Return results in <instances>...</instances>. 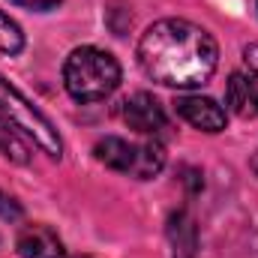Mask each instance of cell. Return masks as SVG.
<instances>
[{
  "mask_svg": "<svg viewBox=\"0 0 258 258\" xmlns=\"http://www.w3.org/2000/svg\"><path fill=\"white\" fill-rule=\"evenodd\" d=\"M225 102H228V108H231L237 117H243V120L258 117V84L249 75L234 72V75L228 78V84H225Z\"/></svg>",
  "mask_w": 258,
  "mask_h": 258,
  "instance_id": "ba28073f",
  "label": "cell"
},
{
  "mask_svg": "<svg viewBox=\"0 0 258 258\" xmlns=\"http://www.w3.org/2000/svg\"><path fill=\"white\" fill-rule=\"evenodd\" d=\"M0 219H9V222L21 219V207H18V201H15L12 195H6V192H0Z\"/></svg>",
  "mask_w": 258,
  "mask_h": 258,
  "instance_id": "7c38bea8",
  "label": "cell"
},
{
  "mask_svg": "<svg viewBox=\"0 0 258 258\" xmlns=\"http://www.w3.org/2000/svg\"><path fill=\"white\" fill-rule=\"evenodd\" d=\"M174 111L186 123L201 129V132H222L225 129V111H222V105H216L207 96H177Z\"/></svg>",
  "mask_w": 258,
  "mask_h": 258,
  "instance_id": "8992f818",
  "label": "cell"
},
{
  "mask_svg": "<svg viewBox=\"0 0 258 258\" xmlns=\"http://www.w3.org/2000/svg\"><path fill=\"white\" fill-rule=\"evenodd\" d=\"M12 3H18V6H24V9H36V12H45V9H54L60 0H12Z\"/></svg>",
  "mask_w": 258,
  "mask_h": 258,
  "instance_id": "4fadbf2b",
  "label": "cell"
},
{
  "mask_svg": "<svg viewBox=\"0 0 258 258\" xmlns=\"http://www.w3.org/2000/svg\"><path fill=\"white\" fill-rule=\"evenodd\" d=\"M138 63L147 78L165 87L192 90L210 81L219 63L216 39L186 18L150 24L138 42Z\"/></svg>",
  "mask_w": 258,
  "mask_h": 258,
  "instance_id": "6da1fadb",
  "label": "cell"
},
{
  "mask_svg": "<svg viewBox=\"0 0 258 258\" xmlns=\"http://www.w3.org/2000/svg\"><path fill=\"white\" fill-rule=\"evenodd\" d=\"M120 114L129 129H135L138 135H147V138H156L168 129V117H165L162 105L150 93H132L129 99H123Z\"/></svg>",
  "mask_w": 258,
  "mask_h": 258,
  "instance_id": "5b68a950",
  "label": "cell"
},
{
  "mask_svg": "<svg viewBox=\"0 0 258 258\" xmlns=\"http://www.w3.org/2000/svg\"><path fill=\"white\" fill-rule=\"evenodd\" d=\"M24 48V33L21 27L0 9V51L3 54H18Z\"/></svg>",
  "mask_w": 258,
  "mask_h": 258,
  "instance_id": "30bf717a",
  "label": "cell"
},
{
  "mask_svg": "<svg viewBox=\"0 0 258 258\" xmlns=\"http://www.w3.org/2000/svg\"><path fill=\"white\" fill-rule=\"evenodd\" d=\"M0 117H3L6 123H12L18 132H24L27 138H33L51 159H60L63 141H60L54 123H51L21 90H15L3 75H0Z\"/></svg>",
  "mask_w": 258,
  "mask_h": 258,
  "instance_id": "3957f363",
  "label": "cell"
},
{
  "mask_svg": "<svg viewBox=\"0 0 258 258\" xmlns=\"http://www.w3.org/2000/svg\"><path fill=\"white\" fill-rule=\"evenodd\" d=\"M18 252L24 258H66L63 240L48 225H27L18 234Z\"/></svg>",
  "mask_w": 258,
  "mask_h": 258,
  "instance_id": "52a82bcc",
  "label": "cell"
},
{
  "mask_svg": "<svg viewBox=\"0 0 258 258\" xmlns=\"http://www.w3.org/2000/svg\"><path fill=\"white\" fill-rule=\"evenodd\" d=\"M168 237H171V246H174V255L177 258H192L195 255L198 228H195V219L189 216V210L171 213V219H168Z\"/></svg>",
  "mask_w": 258,
  "mask_h": 258,
  "instance_id": "9c48e42d",
  "label": "cell"
},
{
  "mask_svg": "<svg viewBox=\"0 0 258 258\" xmlns=\"http://www.w3.org/2000/svg\"><path fill=\"white\" fill-rule=\"evenodd\" d=\"M243 60H246V66H249V72L258 78V42L243 48Z\"/></svg>",
  "mask_w": 258,
  "mask_h": 258,
  "instance_id": "5bb4252c",
  "label": "cell"
},
{
  "mask_svg": "<svg viewBox=\"0 0 258 258\" xmlns=\"http://www.w3.org/2000/svg\"><path fill=\"white\" fill-rule=\"evenodd\" d=\"M0 153L15 159V162H27V147L18 141V135L9 129V123L0 117Z\"/></svg>",
  "mask_w": 258,
  "mask_h": 258,
  "instance_id": "8fae6325",
  "label": "cell"
},
{
  "mask_svg": "<svg viewBox=\"0 0 258 258\" xmlns=\"http://www.w3.org/2000/svg\"><path fill=\"white\" fill-rule=\"evenodd\" d=\"M63 84L78 102H102L120 84V63L102 48H75L63 63Z\"/></svg>",
  "mask_w": 258,
  "mask_h": 258,
  "instance_id": "7a4b0ae2",
  "label": "cell"
},
{
  "mask_svg": "<svg viewBox=\"0 0 258 258\" xmlns=\"http://www.w3.org/2000/svg\"><path fill=\"white\" fill-rule=\"evenodd\" d=\"M93 153L111 171H120L138 180L156 177L165 165V147L159 141H126V138L108 135L93 147Z\"/></svg>",
  "mask_w": 258,
  "mask_h": 258,
  "instance_id": "277c9868",
  "label": "cell"
}]
</instances>
